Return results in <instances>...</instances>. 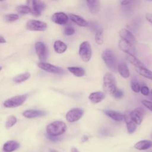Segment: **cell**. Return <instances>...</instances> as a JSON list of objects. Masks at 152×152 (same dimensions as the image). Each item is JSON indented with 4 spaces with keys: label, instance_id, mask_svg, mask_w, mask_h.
Wrapping results in <instances>:
<instances>
[{
    "label": "cell",
    "instance_id": "obj_46",
    "mask_svg": "<svg viewBox=\"0 0 152 152\" xmlns=\"http://www.w3.org/2000/svg\"><path fill=\"white\" fill-rule=\"evenodd\" d=\"M4 1V0H0V1Z\"/></svg>",
    "mask_w": 152,
    "mask_h": 152
},
{
    "label": "cell",
    "instance_id": "obj_30",
    "mask_svg": "<svg viewBox=\"0 0 152 152\" xmlns=\"http://www.w3.org/2000/svg\"><path fill=\"white\" fill-rule=\"evenodd\" d=\"M17 119L15 116H10L8 118L6 123H5V127L7 129L11 128L17 123Z\"/></svg>",
    "mask_w": 152,
    "mask_h": 152
},
{
    "label": "cell",
    "instance_id": "obj_4",
    "mask_svg": "<svg viewBox=\"0 0 152 152\" xmlns=\"http://www.w3.org/2000/svg\"><path fill=\"white\" fill-rule=\"evenodd\" d=\"M79 55L84 62H88L92 56V50L90 43L87 41L83 42L79 46Z\"/></svg>",
    "mask_w": 152,
    "mask_h": 152
},
{
    "label": "cell",
    "instance_id": "obj_3",
    "mask_svg": "<svg viewBox=\"0 0 152 152\" xmlns=\"http://www.w3.org/2000/svg\"><path fill=\"white\" fill-rule=\"evenodd\" d=\"M116 80L111 73H106L103 78V90L107 94H113L116 90Z\"/></svg>",
    "mask_w": 152,
    "mask_h": 152
},
{
    "label": "cell",
    "instance_id": "obj_17",
    "mask_svg": "<svg viewBox=\"0 0 152 152\" xmlns=\"http://www.w3.org/2000/svg\"><path fill=\"white\" fill-rule=\"evenodd\" d=\"M124 115V119L126 124V129H127L128 132L129 134L134 133L137 129V126H136L137 124L131 119L129 113L126 112Z\"/></svg>",
    "mask_w": 152,
    "mask_h": 152
},
{
    "label": "cell",
    "instance_id": "obj_31",
    "mask_svg": "<svg viewBox=\"0 0 152 152\" xmlns=\"http://www.w3.org/2000/svg\"><path fill=\"white\" fill-rule=\"evenodd\" d=\"M17 10L19 13L22 14H28L29 12H30V10L27 5H19L17 7Z\"/></svg>",
    "mask_w": 152,
    "mask_h": 152
},
{
    "label": "cell",
    "instance_id": "obj_22",
    "mask_svg": "<svg viewBox=\"0 0 152 152\" xmlns=\"http://www.w3.org/2000/svg\"><path fill=\"white\" fill-rule=\"evenodd\" d=\"M152 147V141L150 140H141L134 145V148L138 150H145Z\"/></svg>",
    "mask_w": 152,
    "mask_h": 152
},
{
    "label": "cell",
    "instance_id": "obj_38",
    "mask_svg": "<svg viewBox=\"0 0 152 152\" xmlns=\"http://www.w3.org/2000/svg\"><path fill=\"white\" fill-rule=\"evenodd\" d=\"M135 0H122L121 2V5L125 6V5H128L129 4H130L131 3H132Z\"/></svg>",
    "mask_w": 152,
    "mask_h": 152
},
{
    "label": "cell",
    "instance_id": "obj_26",
    "mask_svg": "<svg viewBox=\"0 0 152 152\" xmlns=\"http://www.w3.org/2000/svg\"><path fill=\"white\" fill-rule=\"evenodd\" d=\"M136 71L141 76L152 80V71L145 67L135 68Z\"/></svg>",
    "mask_w": 152,
    "mask_h": 152
},
{
    "label": "cell",
    "instance_id": "obj_45",
    "mask_svg": "<svg viewBox=\"0 0 152 152\" xmlns=\"http://www.w3.org/2000/svg\"><path fill=\"white\" fill-rule=\"evenodd\" d=\"M2 69V67L1 66H0V71Z\"/></svg>",
    "mask_w": 152,
    "mask_h": 152
},
{
    "label": "cell",
    "instance_id": "obj_19",
    "mask_svg": "<svg viewBox=\"0 0 152 152\" xmlns=\"http://www.w3.org/2000/svg\"><path fill=\"white\" fill-rule=\"evenodd\" d=\"M105 97V95L101 91H96L93 92L90 94L88 96V99L93 103H99L102 101Z\"/></svg>",
    "mask_w": 152,
    "mask_h": 152
},
{
    "label": "cell",
    "instance_id": "obj_34",
    "mask_svg": "<svg viewBox=\"0 0 152 152\" xmlns=\"http://www.w3.org/2000/svg\"><path fill=\"white\" fill-rule=\"evenodd\" d=\"M113 96V97L117 99H120L121 98L123 97L124 96V93L122 90H119V89H116L115 90V91L112 94Z\"/></svg>",
    "mask_w": 152,
    "mask_h": 152
},
{
    "label": "cell",
    "instance_id": "obj_25",
    "mask_svg": "<svg viewBox=\"0 0 152 152\" xmlns=\"http://www.w3.org/2000/svg\"><path fill=\"white\" fill-rule=\"evenodd\" d=\"M67 69L71 73H72L73 75L78 77H83L85 74V71L81 67L69 66V67H68Z\"/></svg>",
    "mask_w": 152,
    "mask_h": 152
},
{
    "label": "cell",
    "instance_id": "obj_7",
    "mask_svg": "<svg viewBox=\"0 0 152 152\" xmlns=\"http://www.w3.org/2000/svg\"><path fill=\"white\" fill-rule=\"evenodd\" d=\"M26 28L31 31H44L47 28V24L41 21L31 20L27 21Z\"/></svg>",
    "mask_w": 152,
    "mask_h": 152
},
{
    "label": "cell",
    "instance_id": "obj_44",
    "mask_svg": "<svg viewBox=\"0 0 152 152\" xmlns=\"http://www.w3.org/2000/svg\"><path fill=\"white\" fill-rule=\"evenodd\" d=\"M145 1H152V0H145Z\"/></svg>",
    "mask_w": 152,
    "mask_h": 152
},
{
    "label": "cell",
    "instance_id": "obj_1",
    "mask_svg": "<svg viewBox=\"0 0 152 152\" xmlns=\"http://www.w3.org/2000/svg\"><path fill=\"white\" fill-rule=\"evenodd\" d=\"M102 58L106 66L112 71L116 72L118 69V62L113 51L109 49H105L102 53Z\"/></svg>",
    "mask_w": 152,
    "mask_h": 152
},
{
    "label": "cell",
    "instance_id": "obj_28",
    "mask_svg": "<svg viewBox=\"0 0 152 152\" xmlns=\"http://www.w3.org/2000/svg\"><path fill=\"white\" fill-rule=\"evenodd\" d=\"M30 77V74L29 72H25L16 76L14 78V81L17 83H20L23 81H26Z\"/></svg>",
    "mask_w": 152,
    "mask_h": 152
},
{
    "label": "cell",
    "instance_id": "obj_27",
    "mask_svg": "<svg viewBox=\"0 0 152 152\" xmlns=\"http://www.w3.org/2000/svg\"><path fill=\"white\" fill-rule=\"evenodd\" d=\"M94 40L96 43L99 45H101L103 43L104 39H103V31L102 29H98L95 34Z\"/></svg>",
    "mask_w": 152,
    "mask_h": 152
},
{
    "label": "cell",
    "instance_id": "obj_42",
    "mask_svg": "<svg viewBox=\"0 0 152 152\" xmlns=\"http://www.w3.org/2000/svg\"><path fill=\"white\" fill-rule=\"evenodd\" d=\"M71 152H80L78 151V150L77 148H75V147H72L71 148Z\"/></svg>",
    "mask_w": 152,
    "mask_h": 152
},
{
    "label": "cell",
    "instance_id": "obj_29",
    "mask_svg": "<svg viewBox=\"0 0 152 152\" xmlns=\"http://www.w3.org/2000/svg\"><path fill=\"white\" fill-rule=\"evenodd\" d=\"M131 87L132 91L135 93H139L140 91V85L137 81V80L135 78H133L131 81Z\"/></svg>",
    "mask_w": 152,
    "mask_h": 152
},
{
    "label": "cell",
    "instance_id": "obj_6",
    "mask_svg": "<svg viewBox=\"0 0 152 152\" xmlns=\"http://www.w3.org/2000/svg\"><path fill=\"white\" fill-rule=\"evenodd\" d=\"M84 114V111L80 108H72L66 114V119L69 122H74L80 120Z\"/></svg>",
    "mask_w": 152,
    "mask_h": 152
},
{
    "label": "cell",
    "instance_id": "obj_21",
    "mask_svg": "<svg viewBox=\"0 0 152 152\" xmlns=\"http://www.w3.org/2000/svg\"><path fill=\"white\" fill-rule=\"evenodd\" d=\"M118 71L121 76L124 78H127L130 75L128 67L124 62H121L118 65Z\"/></svg>",
    "mask_w": 152,
    "mask_h": 152
},
{
    "label": "cell",
    "instance_id": "obj_5",
    "mask_svg": "<svg viewBox=\"0 0 152 152\" xmlns=\"http://www.w3.org/2000/svg\"><path fill=\"white\" fill-rule=\"evenodd\" d=\"M27 98V94L18 95L5 100L4 103V106L7 108L16 107L23 104Z\"/></svg>",
    "mask_w": 152,
    "mask_h": 152
},
{
    "label": "cell",
    "instance_id": "obj_9",
    "mask_svg": "<svg viewBox=\"0 0 152 152\" xmlns=\"http://www.w3.org/2000/svg\"><path fill=\"white\" fill-rule=\"evenodd\" d=\"M38 66L42 69L50 73L62 74H64L65 72L62 68L55 66L53 65H52L50 64L46 63L45 62H39L38 64Z\"/></svg>",
    "mask_w": 152,
    "mask_h": 152
},
{
    "label": "cell",
    "instance_id": "obj_10",
    "mask_svg": "<svg viewBox=\"0 0 152 152\" xmlns=\"http://www.w3.org/2000/svg\"><path fill=\"white\" fill-rule=\"evenodd\" d=\"M35 49L40 61L45 62L48 56L47 48L45 45L42 42H37L35 44Z\"/></svg>",
    "mask_w": 152,
    "mask_h": 152
},
{
    "label": "cell",
    "instance_id": "obj_33",
    "mask_svg": "<svg viewBox=\"0 0 152 152\" xmlns=\"http://www.w3.org/2000/svg\"><path fill=\"white\" fill-rule=\"evenodd\" d=\"M75 33V28L72 26L66 27L64 29V34L66 36H71Z\"/></svg>",
    "mask_w": 152,
    "mask_h": 152
},
{
    "label": "cell",
    "instance_id": "obj_16",
    "mask_svg": "<svg viewBox=\"0 0 152 152\" xmlns=\"http://www.w3.org/2000/svg\"><path fill=\"white\" fill-rule=\"evenodd\" d=\"M69 18L77 25L80 27H86L88 25V23L82 17L75 14H69Z\"/></svg>",
    "mask_w": 152,
    "mask_h": 152
},
{
    "label": "cell",
    "instance_id": "obj_43",
    "mask_svg": "<svg viewBox=\"0 0 152 152\" xmlns=\"http://www.w3.org/2000/svg\"><path fill=\"white\" fill-rule=\"evenodd\" d=\"M150 93H151V99L152 100V89L150 90Z\"/></svg>",
    "mask_w": 152,
    "mask_h": 152
},
{
    "label": "cell",
    "instance_id": "obj_15",
    "mask_svg": "<svg viewBox=\"0 0 152 152\" xmlns=\"http://www.w3.org/2000/svg\"><path fill=\"white\" fill-rule=\"evenodd\" d=\"M87 5L90 12L93 14L99 13L100 8L99 0H86Z\"/></svg>",
    "mask_w": 152,
    "mask_h": 152
},
{
    "label": "cell",
    "instance_id": "obj_35",
    "mask_svg": "<svg viewBox=\"0 0 152 152\" xmlns=\"http://www.w3.org/2000/svg\"><path fill=\"white\" fill-rule=\"evenodd\" d=\"M140 92L144 96H148L150 94V90L147 86H142L140 88Z\"/></svg>",
    "mask_w": 152,
    "mask_h": 152
},
{
    "label": "cell",
    "instance_id": "obj_32",
    "mask_svg": "<svg viewBox=\"0 0 152 152\" xmlns=\"http://www.w3.org/2000/svg\"><path fill=\"white\" fill-rule=\"evenodd\" d=\"M4 18H5V20L8 22H13L17 20L19 18V16L18 14H7Z\"/></svg>",
    "mask_w": 152,
    "mask_h": 152
},
{
    "label": "cell",
    "instance_id": "obj_8",
    "mask_svg": "<svg viewBox=\"0 0 152 152\" xmlns=\"http://www.w3.org/2000/svg\"><path fill=\"white\" fill-rule=\"evenodd\" d=\"M118 47L121 50L126 53L127 55L135 56L137 54V51L134 45L131 44L124 39H121L119 40L118 43Z\"/></svg>",
    "mask_w": 152,
    "mask_h": 152
},
{
    "label": "cell",
    "instance_id": "obj_24",
    "mask_svg": "<svg viewBox=\"0 0 152 152\" xmlns=\"http://www.w3.org/2000/svg\"><path fill=\"white\" fill-rule=\"evenodd\" d=\"M126 60L132 64L135 68H141V67H145L144 64L141 62L135 56L131 55H127L126 56Z\"/></svg>",
    "mask_w": 152,
    "mask_h": 152
},
{
    "label": "cell",
    "instance_id": "obj_14",
    "mask_svg": "<svg viewBox=\"0 0 152 152\" xmlns=\"http://www.w3.org/2000/svg\"><path fill=\"white\" fill-rule=\"evenodd\" d=\"M23 116L27 118H34L37 117L43 116L46 115V112L43 110L29 109L25 110L23 113Z\"/></svg>",
    "mask_w": 152,
    "mask_h": 152
},
{
    "label": "cell",
    "instance_id": "obj_11",
    "mask_svg": "<svg viewBox=\"0 0 152 152\" xmlns=\"http://www.w3.org/2000/svg\"><path fill=\"white\" fill-rule=\"evenodd\" d=\"M131 119L137 125H140L144 117V111L142 108L137 107L129 112Z\"/></svg>",
    "mask_w": 152,
    "mask_h": 152
},
{
    "label": "cell",
    "instance_id": "obj_39",
    "mask_svg": "<svg viewBox=\"0 0 152 152\" xmlns=\"http://www.w3.org/2000/svg\"><path fill=\"white\" fill-rule=\"evenodd\" d=\"M145 18L149 23L152 24V14L151 13H147L145 15Z\"/></svg>",
    "mask_w": 152,
    "mask_h": 152
},
{
    "label": "cell",
    "instance_id": "obj_18",
    "mask_svg": "<svg viewBox=\"0 0 152 152\" xmlns=\"http://www.w3.org/2000/svg\"><path fill=\"white\" fill-rule=\"evenodd\" d=\"M104 113L108 117L117 122H121L124 119V115L117 111L113 110H106L104 111Z\"/></svg>",
    "mask_w": 152,
    "mask_h": 152
},
{
    "label": "cell",
    "instance_id": "obj_23",
    "mask_svg": "<svg viewBox=\"0 0 152 152\" xmlns=\"http://www.w3.org/2000/svg\"><path fill=\"white\" fill-rule=\"evenodd\" d=\"M55 51L58 53H63L67 49V45L61 40H56L53 44Z\"/></svg>",
    "mask_w": 152,
    "mask_h": 152
},
{
    "label": "cell",
    "instance_id": "obj_37",
    "mask_svg": "<svg viewBox=\"0 0 152 152\" xmlns=\"http://www.w3.org/2000/svg\"><path fill=\"white\" fill-rule=\"evenodd\" d=\"M47 137L49 140H50V141H57L59 140V138L58 137H56V136H51V135H48L47 134Z\"/></svg>",
    "mask_w": 152,
    "mask_h": 152
},
{
    "label": "cell",
    "instance_id": "obj_20",
    "mask_svg": "<svg viewBox=\"0 0 152 152\" xmlns=\"http://www.w3.org/2000/svg\"><path fill=\"white\" fill-rule=\"evenodd\" d=\"M20 147V144L15 141H8L3 145L4 152H12Z\"/></svg>",
    "mask_w": 152,
    "mask_h": 152
},
{
    "label": "cell",
    "instance_id": "obj_12",
    "mask_svg": "<svg viewBox=\"0 0 152 152\" xmlns=\"http://www.w3.org/2000/svg\"><path fill=\"white\" fill-rule=\"evenodd\" d=\"M51 19L53 23L57 24L64 25L68 23L69 17L64 12H58L52 15Z\"/></svg>",
    "mask_w": 152,
    "mask_h": 152
},
{
    "label": "cell",
    "instance_id": "obj_36",
    "mask_svg": "<svg viewBox=\"0 0 152 152\" xmlns=\"http://www.w3.org/2000/svg\"><path fill=\"white\" fill-rule=\"evenodd\" d=\"M142 104L146 107L147 109H148L150 110H151L152 112V102L146 100H142L141 101Z\"/></svg>",
    "mask_w": 152,
    "mask_h": 152
},
{
    "label": "cell",
    "instance_id": "obj_41",
    "mask_svg": "<svg viewBox=\"0 0 152 152\" xmlns=\"http://www.w3.org/2000/svg\"><path fill=\"white\" fill-rule=\"evenodd\" d=\"M6 42V40L5 39L1 36H0V43H5Z\"/></svg>",
    "mask_w": 152,
    "mask_h": 152
},
{
    "label": "cell",
    "instance_id": "obj_40",
    "mask_svg": "<svg viewBox=\"0 0 152 152\" xmlns=\"http://www.w3.org/2000/svg\"><path fill=\"white\" fill-rule=\"evenodd\" d=\"M88 140V136L84 135H83V136L82 137V138H81V142H84L87 141Z\"/></svg>",
    "mask_w": 152,
    "mask_h": 152
},
{
    "label": "cell",
    "instance_id": "obj_13",
    "mask_svg": "<svg viewBox=\"0 0 152 152\" xmlns=\"http://www.w3.org/2000/svg\"><path fill=\"white\" fill-rule=\"evenodd\" d=\"M119 35L122 39L126 40L133 45H135L137 43V39L134 34L126 28L121 29L119 32Z\"/></svg>",
    "mask_w": 152,
    "mask_h": 152
},
{
    "label": "cell",
    "instance_id": "obj_2",
    "mask_svg": "<svg viewBox=\"0 0 152 152\" xmlns=\"http://www.w3.org/2000/svg\"><path fill=\"white\" fill-rule=\"evenodd\" d=\"M66 125L65 122L60 121H54L46 126L48 135L51 136H59L63 134L66 130Z\"/></svg>",
    "mask_w": 152,
    "mask_h": 152
}]
</instances>
